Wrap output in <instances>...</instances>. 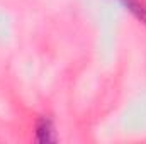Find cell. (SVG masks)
<instances>
[{
  "label": "cell",
  "mask_w": 146,
  "mask_h": 144,
  "mask_svg": "<svg viewBox=\"0 0 146 144\" xmlns=\"http://www.w3.org/2000/svg\"><path fill=\"white\" fill-rule=\"evenodd\" d=\"M141 22H145L146 24V7L139 2V0H121Z\"/></svg>",
  "instance_id": "cell-1"
},
{
  "label": "cell",
  "mask_w": 146,
  "mask_h": 144,
  "mask_svg": "<svg viewBox=\"0 0 146 144\" xmlns=\"http://www.w3.org/2000/svg\"><path fill=\"white\" fill-rule=\"evenodd\" d=\"M37 139L41 143H49L53 141V129H51V124L48 120H41L39 126H37Z\"/></svg>",
  "instance_id": "cell-2"
}]
</instances>
